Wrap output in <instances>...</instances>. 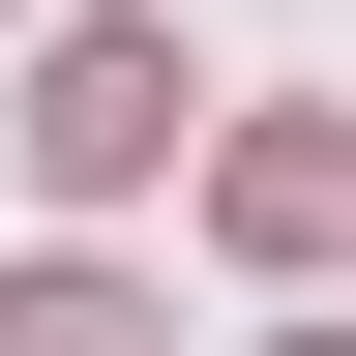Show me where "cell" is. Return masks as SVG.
I'll list each match as a JSON object with an SVG mask.
<instances>
[{
    "label": "cell",
    "mask_w": 356,
    "mask_h": 356,
    "mask_svg": "<svg viewBox=\"0 0 356 356\" xmlns=\"http://www.w3.org/2000/svg\"><path fill=\"white\" fill-rule=\"evenodd\" d=\"M0 356H178V327L119 297V267H0Z\"/></svg>",
    "instance_id": "obj_3"
},
{
    "label": "cell",
    "mask_w": 356,
    "mask_h": 356,
    "mask_svg": "<svg viewBox=\"0 0 356 356\" xmlns=\"http://www.w3.org/2000/svg\"><path fill=\"white\" fill-rule=\"evenodd\" d=\"M297 356H356V327H297Z\"/></svg>",
    "instance_id": "obj_4"
},
{
    "label": "cell",
    "mask_w": 356,
    "mask_h": 356,
    "mask_svg": "<svg viewBox=\"0 0 356 356\" xmlns=\"http://www.w3.org/2000/svg\"><path fill=\"white\" fill-rule=\"evenodd\" d=\"M178 119H208V89H178V30H60V60H30V178H60V208L178 178Z\"/></svg>",
    "instance_id": "obj_1"
},
{
    "label": "cell",
    "mask_w": 356,
    "mask_h": 356,
    "mask_svg": "<svg viewBox=\"0 0 356 356\" xmlns=\"http://www.w3.org/2000/svg\"><path fill=\"white\" fill-rule=\"evenodd\" d=\"M208 208H238L267 267H327V238H356V149H327V119H238V149H208Z\"/></svg>",
    "instance_id": "obj_2"
}]
</instances>
